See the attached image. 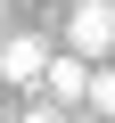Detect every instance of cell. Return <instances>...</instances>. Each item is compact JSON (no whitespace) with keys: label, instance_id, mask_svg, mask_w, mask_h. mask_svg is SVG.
I'll list each match as a JSON object with an SVG mask.
<instances>
[{"label":"cell","instance_id":"2","mask_svg":"<svg viewBox=\"0 0 115 123\" xmlns=\"http://www.w3.org/2000/svg\"><path fill=\"white\" fill-rule=\"evenodd\" d=\"M0 74H8L17 90H33V82L49 74V41H41V33H8V41H0Z\"/></svg>","mask_w":115,"mask_h":123},{"label":"cell","instance_id":"1","mask_svg":"<svg viewBox=\"0 0 115 123\" xmlns=\"http://www.w3.org/2000/svg\"><path fill=\"white\" fill-rule=\"evenodd\" d=\"M66 49L99 66L115 49V0H66Z\"/></svg>","mask_w":115,"mask_h":123},{"label":"cell","instance_id":"4","mask_svg":"<svg viewBox=\"0 0 115 123\" xmlns=\"http://www.w3.org/2000/svg\"><path fill=\"white\" fill-rule=\"evenodd\" d=\"M82 98H90V115H115V66H90V90Z\"/></svg>","mask_w":115,"mask_h":123},{"label":"cell","instance_id":"5","mask_svg":"<svg viewBox=\"0 0 115 123\" xmlns=\"http://www.w3.org/2000/svg\"><path fill=\"white\" fill-rule=\"evenodd\" d=\"M17 123H74V115H66V107H58V98H41V107H25Z\"/></svg>","mask_w":115,"mask_h":123},{"label":"cell","instance_id":"3","mask_svg":"<svg viewBox=\"0 0 115 123\" xmlns=\"http://www.w3.org/2000/svg\"><path fill=\"white\" fill-rule=\"evenodd\" d=\"M41 90H49L58 107H74V98L90 90V57H74V49L58 57V49H49V74H41Z\"/></svg>","mask_w":115,"mask_h":123},{"label":"cell","instance_id":"6","mask_svg":"<svg viewBox=\"0 0 115 123\" xmlns=\"http://www.w3.org/2000/svg\"><path fill=\"white\" fill-rule=\"evenodd\" d=\"M0 41H8V33H0Z\"/></svg>","mask_w":115,"mask_h":123}]
</instances>
